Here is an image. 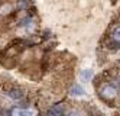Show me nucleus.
Returning <instances> with one entry per match:
<instances>
[{
	"instance_id": "8",
	"label": "nucleus",
	"mask_w": 120,
	"mask_h": 116,
	"mask_svg": "<svg viewBox=\"0 0 120 116\" xmlns=\"http://www.w3.org/2000/svg\"><path fill=\"white\" fill-rule=\"evenodd\" d=\"M9 10H12V4L6 3L4 6L0 7V15H7V13H9Z\"/></svg>"
},
{
	"instance_id": "1",
	"label": "nucleus",
	"mask_w": 120,
	"mask_h": 116,
	"mask_svg": "<svg viewBox=\"0 0 120 116\" xmlns=\"http://www.w3.org/2000/svg\"><path fill=\"white\" fill-rule=\"evenodd\" d=\"M100 97L106 102L114 100L117 97V86H114L113 83H106L103 87H100Z\"/></svg>"
},
{
	"instance_id": "6",
	"label": "nucleus",
	"mask_w": 120,
	"mask_h": 116,
	"mask_svg": "<svg viewBox=\"0 0 120 116\" xmlns=\"http://www.w3.org/2000/svg\"><path fill=\"white\" fill-rule=\"evenodd\" d=\"M80 77H81L82 81H90V80L93 78L91 70H82V71H81V74H80Z\"/></svg>"
},
{
	"instance_id": "4",
	"label": "nucleus",
	"mask_w": 120,
	"mask_h": 116,
	"mask_svg": "<svg viewBox=\"0 0 120 116\" xmlns=\"http://www.w3.org/2000/svg\"><path fill=\"white\" fill-rule=\"evenodd\" d=\"M64 115V106L62 104H56L54 108H51L46 113V116H62Z\"/></svg>"
},
{
	"instance_id": "10",
	"label": "nucleus",
	"mask_w": 120,
	"mask_h": 116,
	"mask_svg": "<svg viewBox=\"0 0 120 116\" xmlns=\"http://www.w3.org/2000/svg\"><path fill=\"white\" fill-rule=\"evenodd\" d=\"M70 116H78V113H71Z\"/></svg>"
},
{
	"instance_id": "9",
	"label": "nucleus",
	"mask_w": 120,
	"mask_h": 116,
	"mask_svg": "<svg viewBox=\"0 0 120 116\" xmlns=\"http://www.w3.org/2000/svg\"><path fill=\"white\" fill-rule=\"evenodd\" d=\"M12 116H22V109H13L12 110Z\"/></svg>"
},
{
	"instance_id": "5",
	"label": "nucleus",
	"mask_w": 120,
	"mask_h": 116,
	"mask_svg": "<svg viewBox=\"0 0 120 116\" xmlns=\"http://www.w3.org/2000/svg\"><path fill=\"white\" fill-rule=\"evenodd\" d=\"M71 94L72 96H82L84 94V88L80 84H74L72 88H71Z\"/></svg>"
},
{
	"instance_id": "7",
	"label": "nucleus",
	"mask_w": 120,
	"mask_h": 116,
	"mask_svg": "<svg viewBox=\"0 0 120 116\" xmlns=\"http://www.w3.org/2000/svg\"><path fill=\"white\" fill-rule=\"evenodd\" d=\"M22 116H36V110L33 109V108L22 109Z\"/></svg>"
},
{
	"instance_id": "2",
	"label": "nucleus",
	"mask_w": 120,
	"mask_h": 116,
	"mask_svg": "<svg viewBox=\"0 0 120 116\" xmlns=\"http://www.w3.org/2000/svg\"><path fill=\"white\" fill-rule=\"evenodd\" d=\"M109 39H110L111 44H113V48L117 49L119 42H120V28H119L117 23H114L113 26H111V31L109 33Z\"/></svg>"
},
{
	"instance_id": "3",
	"label": "nucleus",
	"mask_w": 120,
	"mask_h": 116,
	"mask_svg": "<svg viewBox=\"0 0 120 116\" xmlns=\"http://www.w3.org/2000/svg\"><path fill=\"white\" fill-rule=\"evenodd\" d=\"M4 94L7 97H10L12 100H20L23 97V92L20 90V88H10V90H7Z\"/></svg>"
}]
</instances>
